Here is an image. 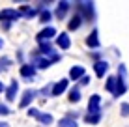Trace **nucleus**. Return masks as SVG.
Returning a JSON list of instances; mask_svg holds the SVG:
<instances>
[{
  "label": "nucleus",
  "instance_id": "4468645a",
  "mask_svg": "<svg viewBox=\"0 0 129 127\" xmlns=\"http://www.w3.org/2000/svg\"><path fill=\"white\" fill-rule=\"evenodd\" d=\"M116 88H118V77H114V75L107 77V82H105V90L109 92V94L116 95Z\"/></svg>",
  "mask_w": 129,
  "mask_h": 127
},
{
  "label": "nucleus",
  "instance_id": "aec40b11",
  "mask_svg": "<svg viewBox=\"0 0 129 127\" xmlns=\"http://www.w3.org/2000/svg\"><path fill=\"white\" fill-rule=\"evenodd\" d=\"M10 67H11V58L10 56H2L0 58V71H6Z\"/></svg>",
  "mask_w": 129,
  "mask_h": 127
},
{
  "label": "nucleus",
  "instance_id": "f3484780",
  "mask_svg": "<svg viewBox=\"0 0 129 127\" xmlns=\"http://www.w3.org/2000/svg\"><path fill=\"white\" fill-rule=\"evenodd\" d=\"M19 13H21V17H36V13H38V10L36 8H32V6H21L19 8Z\"/></svg>",
  "mask_w": 129,
  "mask_h": 127
},
{
  "label": "nucleus",
  "instance_id": "6ab92c4d",
  "mask_svg": "<svg viewBox=\"0 0 129 127\" xmlns=\"http://www.w3.org/2000/svg\"><path fill=\"white\" fill-rule=\"evenodd\" d=\"M81 97H82V95H81V90H79V88L69 90V101L71 103H79V101H81Z\"/></svg>",
  "mask_w": 129,
  "mask_h": 127
},
{
  "label": "nucleus",
  "instance_id": "dca6fc26",
  "mask_svg": "<svg viewBox=\"0 0 129 127\" xmlns=\"http://www.w3.org/2000/svg\"><path fill=\"white\" fill-rule=\"evenodd\" d=\"M82 21H84V19L79 15L77 11H75V15L71 17V21L68 23V28L71 30V32H73V30H79V28H81V24H82Z\"/></svg>",
  "mask_w": 129,
  "mask_h": 127
},
{
  "label": "nucleus",
  "instance_id": "1a4fd4ad",
  "mask_svg": "<svg viewBox=\"0 0 129 127\" xmlns=\"http://www.w3.org/2000/svg\"><path fill=\"white\" fill-rule=\"evenodd\" d=\"M56 36V30L52 28V26H47V28H43L41 32L38 34V41L39 43H43V41H49V39H52Z\"/></svg>",
  "mask_w": 129,
  "mask_h": 127
},
{
  "label": "nucleus",
  "instance_id": "9d476101",
  "mask_svg": "<svg viewBox=\"0 0 129 127\" xmlns=\"http://www.w3.org/2000/svg\"><path fill=\"white\" fill-rule=\"evenodd\" d=\"M58 127H79V123H77V112H75V114L64 116L58 121Z\"/></svg>",
  "mask_w": 129,
  "mask_h": 127
},
{
  "label": "nucleus",
  "instance_id": "393cba45",
  "mask_svg": "<svg viewBox=\"0 0 129 127\" xmlns=\"http://www.w3.org/2000/svg\"><path fill=\"white\" fill-rule=\"evenodd\" d=\"M28 116L38 118V116H39V110H38V108H28Z\"/></svg>",
  "mask_w": 129,
  "mask_h": 127
},
{
  "label": "nucleus",
  "instance_id": "ddd939ff",
  "mask_svg": "<svg viewBox=\"0 0 129 127\" xmlns=\"http://www.w3.org/2000/svg\"><path fill=\"white\" fill-rule=\"evenodd\" d=\"M69 8H71V2H58V6H56V11H54V15L58 17V19H64L66 15H68V11H69Z\"/></svg>",
  "mask_w": 129,
  "mask_h": 127
},
{
  "label": "nucleus",
  "instance_id": "f03ea898",
  "mask_svg": "<svg viewBox=\"0 0 129 127\" xmlns=\"http://www.w3.org/2000/svg\"><path fill=\"white\" fill-rule=\"evenodd\" d=\"M17 19H21L19 10H11V8H6V10L0 11V21H2V23H15Z\"/></svg>",
  "mask_w": 129,
  "mask_h": 127
},
{
  "label": "nucleus",
  "instance_id": "0eeeda50",
  "mask_svg": "<svg viewBox=\"0 0 129 127\" xmlns=\"http://www.w3.org/2000/svg\"><path fill=\"white\" fill-rule=\"evenodd\" d=\"M56 45H58V49H62V51H68L69 47H71V37H69V34H68V32H60V36L56 37Z\"/></svg>",
  "mask_w": 129,
  "mask_h": 127
},
{
  "label": "nucleus",
  "instance_id": "c85d7f7f",
  "mask_svg": "<svg viewBox=\"0 0 129 127\" xmlns=\"http://www.w3.org/2000/svg\"><path fill=\"white\" fill-rule=\"evenodd\" d=\"M2 45H4V41H2V39H0V47H2Z\"/></svg>",
  "mask_w": 129,
  "mask_h": 127
},
{
  "label": "nucleus",
  "instance_id": "7ed1b4c3",
  "mask_svg": "<svg viewBox=\"0 0 129 127\" xmlns=\"http://www.w3.org/2000/svg\"><path fill=\"white\" fill-rule=\"evenodd\" d=\"M88 114H101V97L94 94L88 101Z\"/></svg>",
  "mask_w": 129,
  "mask_h": 127
},
{
  "label": "nucleus",
  "instance_id": "2eb2a0df",
  "mask_svg": "<svg viewBox=\"0 0 129 127\" xmlns=\"http://www.w3.org/2000/svg\"><path fill=\"white\" fill-rule=\"evenodd\" d=\"M94 71H95L97 77H105V73L109 71V64H107L105 60H97L94 64Z\"/></svg>",
  "mask_w": 129,
  "mask_h": 127
},
{
  "label": "nucleus",
  "instance_id": "cd10ccee",
  "mask_svg": "<svg viewBox=\"0 0 129 127\" xmlns=\"http://www.w3.org/2000/svg\"><path fill=\"white\" fill-rule=\"evenodd\" d=\"M0 127H8V123H4V121H0Z\"/></svg>",
  "mask_w": 129,
  "mask_h": 127
},
{
  "label": "nucleus",
  "instance_id": "f257e3e1",
  "mask_svg": "<svg viewBox=\"0 0 129 127\" xmlns=\"http://www.w3.org/2000/svg\"><path fill=\"white\" fill-rule=\"evenodd\" d=\"M75 11H77L84 21H94L95 19L94 2H75Z\"/></svg>",
  "mask_w": 129,
  "mask_h": 127
},
{
  "label": "nucleus",
  "instance_id": "f8f14e48",
  "mask_svg": "<svg viewBox=\"0 0 129 127\" xmlns=\"http://www.w3.org/2000/svg\"><path fill=\"white\" fill-rule=\"evenodd\" d=\"M17 92H19V82H17V80H11L10 86L6 88V99H8V101H15Z\"/></svg>",
  "mask_w": 129,
  "mask_h": 127
},
{
  "label": "nucleus",
  "instance_id": "a878e982",
  "mask_svg": "<svg viewBox=\"0 0 129 127\" xmlns=\"http://www.w3.org/2000/svg\"><path fill=\"white\" fill-rule=\"evenodd\" d=\"M88 82H90V78H88V77H82L81 78V84H88Z\"/></svg>",
  "mask_w": 129,
  "mask_h": 127
},
{
  "label": "nucleus",
  "instance_id": "bb28decb",
  "mask_svg": "<svg viewBox=\"0 0 129 127\" xmlns=\"http://www.w3.org/2000/svg\"><path fill=\"white\" fill-rule=\"evenodd\" d=\"M0 92H6V86H4V82L0 80Z\"/></svg>",
  "mask_w": 129,
  "mask_h": 127
},
{
  "label": "nucleus",
  "instance_id": "412c9836",
  "mask_svg": "<svg viewBox=\"0 0 129 127\" xmlns=\"http://www.w3.org/2000/svg\"><path fill=\"white\" fill-rule=\"evenodd\" d=\"M38 120L41 121V123H45V125H49V123H52V116H51V114H45V112H39Z\"/></svg>",
  "mask_w": 129,
  "mask_h": 127
},
{
  "label": "nucleus",
  "instance_id": "39448f33",
  "mask_svg": "<svg viewBox=\"0 0 129 127\" xmlns=\"http://www.w3.org/2000/svg\"><path fill=\"white\" fill-rule=\"evenodd\" d=\"M68 84H69L68 78H60L58 82H54V84H52V94H51V95H54V97L62 95L66 90H68Z\"/></svg>",
  "mask_w": 129,
  "mask_h": 127
},
{
  "label": "nucleus",
  "instance_id": "20e7f679",
  "mask_svg": "<svg viewBox=\"0 0 129 127\" xmlns=\"http://www.w3.org/2000/svg\"><path fill=\"white\" fill-rule=\"evenodd\" d=\"M36 65H32V64H23L21 65V69H19V73H21V77L23 78H26V80H30V78H34L36 77Z\"/></svg>",
  "mask_w": 129,
  "mask_h": 127
},
{
  "label": "nucleus",
  "instance_id": "a211bd4d",
  "mask_svg": "<svg viewBox=\"0 0 129 127\" xmlns=\"http://www.w3.org/2000/svg\"><path fill=\"white\" fill-rule=\"evenodd\" d=\"M101 118H103V114H86L84 116V121L90 125H97L101 121Z\"/></svg>",
  "mask_w": 129,
  "mask_h": 127
},
{
  "label": "nucleus",
  "instance_id": "423d86ee",
  "mask_svg": "<svg viewBox=\"0 0 129 127\" xmlns=\"http://www.w3.org/2000/svg\"><path fill=\"white\" fill-rule=\"evenodd\" d=\"M86 45L90 47V49H99L101 47V41H99V32L94 28L90 32V36H86Z\"/></svg>",
  "mask_w": 129,
  "mask_h": 127
},
{
  "label": "nucleus",
  "instance_id": "6e6552de",
  "mask_svg": "<svg viewBox=\"0 0 129 127\" xmlns=\"http://www.w3.org/2000/svg\"><path fill=\"white\" fill-rule=\"evenodd\" d=\"M36 94H38L36 90H26L23 94V97H21V101H19V107L21 108H28V105L36 99Z\"/></svg>",
  "mask_w": 129,
  "mask_h": 127
},
{
  "label": "nucleus",
  "instance_id": "4be33fe9",
  "mask_svg": "<svg viewBox=\"0 0 129 127\" xmlns=\"http://www.w3.org/2000/svg\"><path fill=\"white\" fill-rule=\"evenodd\" d=\"M51 11L49 10H43L41 13H39V21H41V23H49V21H51Z\"/></svg>",
  "mask_w": 129,
  "mask_h": 127
},
{
  "label": "nucleus",
  "instance_id": "9b49d317",
  "mask_svg": "<svg viewBox=\"0 0 129 127\" xmlns=\"http://www.w3.org/2000/svg\"><path fill=\"white\" fill-rule=\"evenodd\" d=\"M82 77H86V69L82 65H73L69 69V78L71 80H81Z\"/></svg>",
  "mask_w": 129,
  "mask_h": 127
},
{
  "label": "nucleus",
  "instance_id": "5701e85b",
  "mask_svg": "<svg viewBox=\"0 0 129 127\" xmlns=\"http://www.w3.org/2000/svg\"><path fill=\"white\" fill-rule=\"evenodd\" d=\"M120 108H122V116L123 118L129 116V103H122V105H120Z\"/></svg>",
  "mask_w": 129,
  "mask_h": 127
},
{
  "label": "nucleus",
  "instance_id": "b1692460",
  "mask_svg": "<svg viewBox=\"0 0 129 127\" xmlns=\"http://www.w3.org/2000/svg\"><path fill=\"white\" fill-rule=\"evenodd\" d=\"M0 114H2V116H8V114H11V110L6 107V105H0Z\"/></svg>",
  "mask_w": 129,
  "mask_h": 127
}]
</instances>
